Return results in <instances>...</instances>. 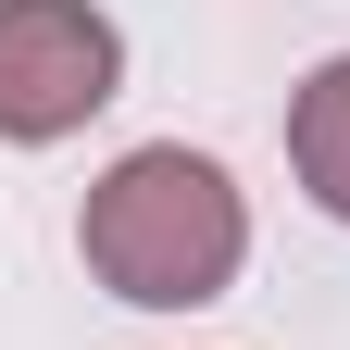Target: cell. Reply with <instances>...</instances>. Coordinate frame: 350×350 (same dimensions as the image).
Wrapping results in <instances>:
<instances>
[{
	"mask_svg": "<svg viewBox=\"0 0 350 350\" xmlns=\"http://www.w3.org/2000/svg\"><path fill=\"white\" fill-rule=\"evenodd\" d=\"M75 250H88V275L113 300H138V313H200L250 262V200H238V175L213 150L150 138V150H125L100 188H88Z\"/></svg>",
	"mask_w": 350,
	"mask_h": 350,
	"instance_id": "cell-1",
	"label": "cell"
},
{
	"mask_svg": "<svg viewBox=\"0 0 350 350\" xmlns=\"http://www.w3.org/2000/svg\"><path fill=\"white\" fill-rule=\"evenodd\" d=\"M125 88V38L100 0H0V138L51 150Z\"/></svg>",
	"mask_w": 350,
	"mask_h": 350,
	"instance_id": "cell-2",
	"label": "cell"
},
{
	"mask_svg": "<svg viewBox=\"0 0 350 350\" xmlns=\"http://www.w3.org/2000/svg\"><path fill=\"white\" fill-rule=\"evenodd\" d=\"M288 163H300V188L350 226V51L300 75V100H288Z\"/></svg>",
	"mask_w": 350,
	"mask_h": 350,
	"instance_id": "cell-3",
	"label": "cell"
}]
</instances>
